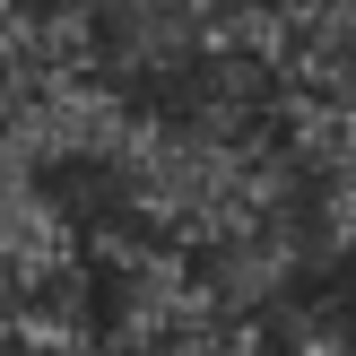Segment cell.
<instances>
[{"mask_svg":"<svg viewBox=\"0 0 356 356\" xmlns=\"http://www.w3.org/2000/svg\"><path fill=\"white\" fill-rule=\"evenodd\" d=\"M131 278H148V287L131 296L113 339H96V356H287L261 322L218 313L183 270H131Z\"/></svg>","mask_w":356,"mask_h":356,"instance_id":"cell-1","label":"cell"},{"mask_svg":"<svg viewBox=\"0 0 356 356\" xmlns=\"http://www.w3.org/2000/svg\"><path fill=\"white\" fill-rule=\"evenodd\" d=\"M79 9H87V35H96V70H104V52H122V70H148L183 44L261 26L287 0H79Z\"/></svg>","mask_w":356,"mask_h":356,"instance_id":"cell-2","label":"cell"}]
</instances>
